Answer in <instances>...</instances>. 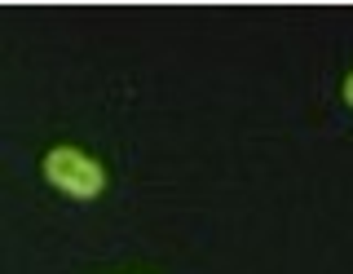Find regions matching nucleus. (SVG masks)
I'll use <instances>...</instances> for the list:
<instances>
[{"label":"nucleus","instance_id":"f03ea898","mask_svg":"<svg viewBox=\"0 0 353 274\" xmlns=\"http://www.w3.org/2000/svg\"><path fill=\"white\" fill-rule=\"evenodd\" d=\"M345 102L353 106V75H349V80H345Z\"/></svg>","mask_w":353,"mask_h":274},{"label":"nucleus","instance_id":"f257e3e1","mask_svg":"<svg viewBox=\"0 0 353 274\" xmlns=\"http://www.w3.org/2000/svg\"><path fill=\"white\" fill-rule=\"evenodd\" d=\"M44 177L58 186L62 195H71V199H93V195H102V182H106L102 168L88 155H80V150H71V146L53 150V155L44 159Z\"/></svg>","mask_w":353,"mask_h":274}]
</instances>
